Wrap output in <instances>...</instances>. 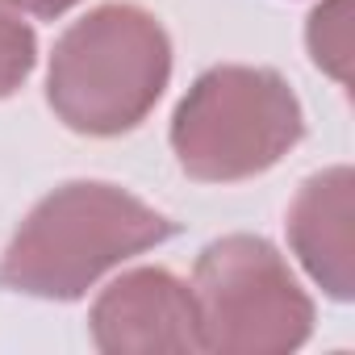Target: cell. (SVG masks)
<instances>
[{
	"label": "cell",
	"instance_id": "obj_1",
	"mask_svg": "<svg viewBox=\"0 0 355 355\" xmlns=\"http://www.w3.org/2000/svg\"><path fill=\"white\" fill-rule=\"evenodd\" d=\"M171 234L175 222L125 189L63 184L30 209L9 251L0 255V288L76 301L109 268L142 255L146 247H159Z\"/></svg>",
	"mask_w": 355,
	"mask_h": 355
},
{
	"label": "cell",
	"instance_id": "obj_2",
	"mask_svg": "<svg viewBox=\"0 0 355 355\" xmlns=\"http://www.w3.org/2000/svg\"><path fill=\"white\" fill-rule=\"evenodd\" d=\"M167 76L171 42L163 26L134 5H101L55 42L46 101L67 130L113 138L155 109Z\"/></svg>",
	"mask_w": 355,
	"mask_h": 355
},
{
	"label": "cell",
	"instance_id": "obj_3",
	"mask_svg": "<svg viewBox=\"0 0 355 355\" xmlns=\"http://www.w3.org/2000/svg\"><path fill=\"white\" fill-rule=\"evenodd\" d=\"M301 105L268 67L205 71L171 117V150L193 180L234 184L276 167L301 142Z\"/></svg>",
	"mask_w": 355,
	"mask_h": 355
},
{
	"label": "cell",
	"instance_id": "obj_4",
	"mask_svg": "<svg viewBox=\"0 0 355 355\" xmlns=\"http://www.w3.org/2000/svg\"><path fill=\"white\" fill-rule=\"evenodd\" d=\"M193 301L201 351L218 355H280L313 330V305L284 255L251 234H230L201 251Z\"/></svg>",
	"mask_w": 355,
	"mask_h": 355
},
{
	"label": "cell",
	"instance_id": "obj_5",
	"mask_svg": "<svg viewBox=\"0 0 355 355\" xmlns=\"http://www.w3.org/2000/svg\"><path fill=\"white\" fill-rule=\"evenodd\" d=\"M92 343L109 355H180L201 351L197 301L163 268H138L113 280L92 305Z\"/></svg>",
	"mask_w": 355,
	"mask_h": 355
},
{
	"label": "cell",
	"instance_id": "obj_6",
	"mask_svg": "<svg viewBox=\"0 0 355 355\" xmlns=\"http://www.w3.org/2000/svg\"><path fill=\"white\" fill-rule=\"evenodd\" d=\"M351 167H330L301 184L288 209V243L301 268L334 301L355 293V255H351Z\"/></svg>",
	"mask_w": 355,
	"mask_h": 355
},
{
	"label": "cell",
	"instance_id": "obj_7",
	"mask_svg": "<svg viewBox=\"0 0 355 355\" xmlns=\"http://www.w3.org/2000/svg\"><path fill=\"white\" fill-rule=\"evenodd\" d=\"M309 55L338 84L351 80V0H322L309 17Z\"/></svg>",
	"mask_w": 355,
	"mask_h": 355
},
{
	"label": "cell",
	"instance_id": "obj_8",
	"mask_svg": "<svg viewBox=\"0 0 355 355\" xmlns=\"http://www.w3.org/2000/svg\"><path fill=\"white\" fill-rule=\"evenodd\" d=\"M34 55H38L34 30L21 21V13L9 0H0V101L26 84V76L34 71Z\"/></svg>",
	"mask_w": 355,
	"mask_h": 355
},
{
	"label": "cell",
	"instance_id": "obj_9",
	"mask_svg": "<svg viewBox=\"0 0 355 355\" xmlns=\"http://www.w3.org/2000/svg\"><path fill=\"white\" fill-rule=\"evenodd\" d=\"M9 5L21 9V13H34V17H59L71 5H80V0H9Z\"/></svg>",
	"mask_w": 355,
	"mask_h": 355
}]
</instances>
